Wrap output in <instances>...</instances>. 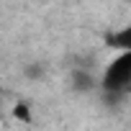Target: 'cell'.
<instances>
[{"mask_svg": "<svg viewBox=\"0 0 131 131\" xmlns=\"http://www.w3.org/2000/svg\"><path fill=\"white\" fill-rule=\"evenodd\" d=\"M100 88L108 95H121L126 88H131V51H118L103 72Z\"/></svg>", "mask_w": 131, "mask_h": 131, "instance_id": "1", "label": "cell"}, {"mask_svg": "<svg viewBox=\"0 0 131 131\" xmlns=\"http://www.w3.org/2000/svg\"><path fill=\"white\" fill-rule=\"evenodd\" d=\"M108 44H111V46H116L118 51H131V23H128V26H123L121 31H116V34L108 39Z\"/></svg>", "mask_w": 131, "mask_h": 131, "instance_id": "2", "label": "cell"}, {"mask_svg": "<svg viewBox=\"0 0 131 131\" xmlns=\"http://www.w3.org/2000/svg\"><path fill=\"white\" fill-rule=\"evenodd\" d=\"M13 116H16L18 121H23V123H31V111H28V103H16Z\"/></svg>", "mask_w": 131, "mask_h": 131, "instance_id": "3", "label": "cell"}]
</instances>
